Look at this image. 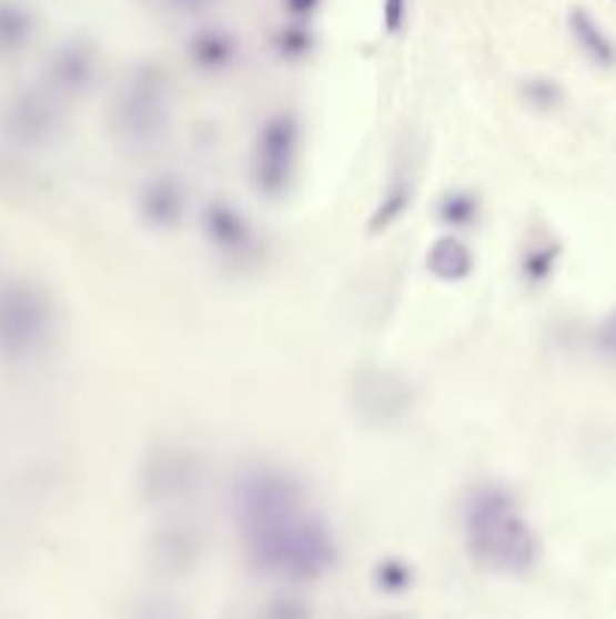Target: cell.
<instances>
[{
    "mask_svg": "<svg viewBox=\"0 0 616 619\" xmlns=\"http://www.w3.org/2000/svg\"><path fill=\"white\" fill-rule=\"evenodd\" d=\"M233 517L251 566L282 580H317L335 566V541L305 508L303 483L272 466L242 471L233 483Z\"/></svg>",
    "mask_w": 616,
    "mask_h": 619,
    "instance_id": "1",
    "label": "cell"
},
{
    "mask_svg": "<svg viewBox=\"0 0 616 619\" xmlns=\"http://www.w3.org/2000/svg\"><path fill=\"white\" fill-rule=\"evenodd\" d=\"M463 526L468 550L489 571L526 575L538 562V535L511 490L498 483H481L468 492Z\"/></svg>",
    "mask_w": 616,
    "mask_h": 619,
    "instance_id": "2",
    "label": "cell"
},
{
    "mask_svg": "<svg viewBox=\"0 0 616 619\" xmlns=\"http://www.w3.org/2000/svg\"><path fill=\"white\" fill-rule=\"evenodd\" d=\"M115 133L128 146L149 149L170 128V82L158 67H140L128 76L115 109Z\"/></svg>",
    "mask_w": 616,
    "mask_h": 619,
    "instance_id": "3",
    "label": "cell"
},
{
    "mask_svg": "<svg viewBox=\"0 0 616 619\" xmlns=\"http://www.w3.org/2000/svg\"><path fill=\"white\" fill-rule=\"evenodd\" d=\"M54 336V309L43 290L12 284L0 290V348L16 357L40 353Z\"/></svg>",
    "mask_w": 616,
    "mask_h": 619,
    "instance_id": "4",
    "label": "cell"
},
{
    "mask_svg": "<svg viewBox=\"0 0 616 619\" xmlns=\"http://www.w3.org/2000/svg\"><path fill=\"white\" fill-rule=\"evenodd\" d=\"M300 154V124L291 112H279L263 121L251 154V176L266 197H282L293 182Z\"/></svg>",
    "mask_w": 616,
    "mask_h": 619,
    "instance_id": "5",
    "label": "cell"
},
{
    "mask_svg": "<svg viewBox=\"0 0 616 619\" xmlns=\"http://www.w3.org/2000/svg\"><path fill=\"white\" fill-rule=\"evenodd\" d=\"M351 406L368 427H390L414 408V387L390 369H363L351 385Z\"/></svg>",
    "mask_w": 616,
    "mask_h": 619,
    "instance_id": "6",
    "label": "cell"
},
{
    "mask_svg": "<svg viewBox=\"0 0 616 619\" xmlns=\"http://www.w3.org/2000/svg\"><path fill=\"white\" fill-rule=\"evenodd\" d=\"M200 487V459L194 450L161 445L142 466V496L152 505H179Z\"/></svg>",
    "mask_w": 616,
    "mask_h": 619,
    "instance_id": "7",
    "label": "cell"
},
{
    "mask_svg": "<svg viewBox=\"0 0 616 619\" xmlns=\"http://www.w3.org/2000/svg\"><path fill=\"white\" fill-rule=\"evenodd\" d=\"M203 233L221 254L236 257V260H245L257 248L249 218L239 212L236 206L224 203V200H215V203L205 206Z\"/></svg>",
    "mask_w": 616,
    "mask_h": 619,
    "instance_id": "8",
    "label": "cell"
},
{
    "mask_svg": "<svg viewBox=\"0 0 616 619\" xmlns=\"http://www.w3.org/2000/svg\"><path fill=\"white\" fill-rule=\"evenodd\" d=\"M137 206H140L145 224L154 227V230H173L184 218V209H188V191H184L179 176L163 172V176H154L152 182L142 184Z\"/></svg>",
    "mask_w": 616,
    "mask_h": 619,
    "instance_id": "9",
    "label": "cell"
},
{
    "mask_svg": "<svg viewBox=\"0 0 616 619\" xmlns=\"http://www.w3.org/2000/svg\"><path fill=\"white\" fill-rule=\"evenodd\" d=\"M200 550H203L200 532L184 523L163 526L149 545V556L163 575H188L196 566Z\"/></svg>",
    "mask_w": 616,
    "mask_h": 619,
    "instance_id": "10",
    "label": "cell"
},
{
    "mask_svg": "<svg viewBox=\"0 0 616 619\" xmlns=\"http://www.w3.org/2000/svg\"><path fill=\"white\" fill-rule=\"evenodd\" d=\"M12 133L28 142V146H40V142H49V139L58 133V124H61V116H58V107H54L49 97H24L22 103L16 107L10 118Z\"/></svg>",
    "mask_w": 616,
    "mask_h": 619,
    "instance_id": "11",
    "label": "cell"
},
{
    "mask_svg": "<svg viewBox=\"0 0 616 619\" xmlns=\"http://www.w3.org/2000/svg\"><path fill=\"white\" fill-rule=\"evenodd\" d=\"M94 73H98V58L88 43H67L54 54L52 79L61 91H70V94L85 91L94 82Z\"/></svg>",
    "mask_w": 616,
    "mask_h": 619,
    "instance_id": "12",
    "label": "cell"
},
{
    "mask_svg": "<svg viewBox=\"0 0 616 619\" xmlns=\"http://www.w3.org/2000/svg\"><path fill=\"white\" fill-rule=\"evenodd\" d=\"M426 267H430V272H433L438 281L456 284V281L472 276L475 254H472V248L465 246L460 236H442V239H435L433 246H430V251H426Z\"/></svg>",
    "mask_w": 616,
    "mask_h": 619,
    "instance_id": "13",
    "label": "cell"
},
{
    "mask_svg": "<svg viewBox=\"0 0 616 619\" xmlns=\"http://www.w3.org/2000/svg\"><path fill=\"white\" fill-rule=\"evenodd\" d=\"M568 31H572L574 43L580 46V52H584L595 67H605V70L616 67V43L607 37L605 28L595 22L584 7H574V10L568 12Z\"/></svg>",
    "mask_w": 616,
    "mask_h": 619,
    "instance_id": "14",
    "label": "cell"
},
{
    "mask_svg": "<svg viewBox=\"0 0 616 619\" xmlns=\"http://www.w3.org/2000/svg\"><path fill=\"white\" fill-rule=\"evenodd\" d=\"M414 172L411 167H402V170L393 172V179L387 182V191L381 197V203L375 206V212L368 218V233H381V230H387L400 221L402 214L408 212L411 203H414Z\"/></svg>",
    "mask_w": 616,
    "mask_h": 619,
    "instance_id": "15",
    "label": "cell"
},
{
    "mask_svg": "<svg viewBox=\"0 0 616 619\" xmlns=\"http://www.w3.org/2000/svg\"><path fill=\"white\" fill-rule=\"evenodd\" d=\"M236 52V40H233L228 31H221V28H203V31H196L194 37H191V43H188L191 61H194L200 70H205V73H215V70H224V67L233 64Z\"/></svg>",
    "mask_w": 616,
    "mask_h": 619,
    "instance_id": "16",
    "label": "cell"
},
{
    "mask_svg": "<svg viewBox=\"0 0 616 619\" xmlns=\"http://www.w3.org/2000/svg\"><path fill=\"white\" fill-rule=\"evenodd\" d=\"M31 12L19 3H0V46L16 49L28 40L31 33Z\"/></svg>",
    "mask_w": 616,
    "mask_h": 619,
    "instance_id": "17",
    "label": "cell"
},
{
    "mask_svg": "<svg viewBox=\"0 0 616 619\" xmlns=\"http://www.w3.org/2000/svg\"><path fill=\"white\" fill-rule=\"evenodd\" d=\"M477 212H481V203H477L475 193L468 191L444 193L442 203H438V214H442L444 224H454V227L475 224Z\"/></svg>",
    "mask_w": 616,
    "mask_h": 619,
    "instance_id": "18",
    "label": "cell"
},
{
    "mask_svg": "<svg viewBox=\"0 0 616 619\" xmlns=\"http://www.w3.org/2000/svg\"><path fill=\"white\" fill-rule=\"evenodd\" d=\"M556 260H559V246H535L526 251L523 257V278L529 281V284H544L547 278L553 276V269H556Z\"/></svg>",
    "mask_w": 616,
    "mask_h": 619,
    "instance_id": "19",
    "label": "cell"
},
{
    "mask_svg": "<svg viewBox=\"0 0 616 619\" xmlns=\"http://www.w3.org/2000/svg\"><path fill=\"white\" fill-rule=\"evenodd\" d=\"M523 97H526V103L532 109H538V112H556V109L563 107L565 100V91L559 82H553V79H529L526 86H523Z\"/></svg>",
    "mask_w": 616,
    "mask_h": 619,
    "instance_id": "20",
    "label": "cell"
},
{
    "mask_svg": "<svg viewBox=\"0 0 616 619\" xmlns=\"http://www.w3.org/2000/svg\"><path fill=\"white\" fill-rule=\"evenodd\" d=\"M375 583H378L384 592H405L411 587V568L402 562V559H384L375 571Z\"/></svg>",
    "mask_w": 616,
    "mask_h": 619,
    "instance_id": "21",
    "label": "cell"
},
{
    "mask_svg": "<svg viewBox=\"0 0 616 619\" xmlns=\"http://www.w3.org/2000/svg\"><path fill=\"white\" fill-rule=\"evenodd\" d=\"M257 619H312V610L300 596H279L260 610Z\"/></svg>",
    "mask_w": 616,
    "mask_h": 619,
    "instance_id": "22",
    "label": "cell"
},
{
    "mask_svg": "<svg viewBox=\"0 0 616 619\" xmlns=\"http://www.w3.org/2000/svg\"><path fill=\"white\" fill-rule=\"evenodd\" d=\"M130 619H184V610L170 598L152 596L137 601V608L130 610Z\"/></svg>",
    "mask_w": 616,
    "mask_h": 619,
    "instance_id": "23",
    "label": "cell"
},
{
    "mask_svg": "<svg viewBox=\"0 0 616 619\" xmlns=\"http://www.w3.org/2000/svg\"><path fill=\"white\" fill-rule=\"evenodd\" d=\"M595 348H598V353H602L605 360L616 363V309L610 311L605 321H602V327L595 330Z\"/></svg>",
    "mask_w": 616,
    "mask_h": 619,
    "instance_id": "24",
    "label": "cell"
},
{
    "mask_svg": "<svg viewBox=\"0 0 616 619\" xmlns=\"http://www.w3.org/2000/svg\"><path fill=\"white\" fill-rule=\"evenodd\" d=\"M279 49L284 54H291V58L305 54L312 49V33L305 31V28H287V31L279 33Z\"/></svg>",
    "mask_w": 616,
    "mask_h": 619,
    "instance_id": "25",
    "label": "cell"
},
{
    "mask_svg": "<svg viewBox=\"0 0 616 619\" xmlns=\"http://www.w3.org/2000/svg\"><path fill=\"white\" fill-rule=\"evenodd\" d=\"M381 16H384L387 33H400L405 28V22H408V0H384Z\"/></svg>",
    "mask_w": 616,
    "mask_h": 619,
    "instance_id": "26",
    "label": "cell"
},
{
    "mask_svg": "<svg viewBox=\"0 0 616 619\" xmlns=\"http://www.w3.org/2000/svg\"><path fill=\"white\" fill-rule=\"evenodd\" d=\"M284 3H287L291 16H296V19H305V16H312V12L317 10V3H321V0H284Z\"/></svg>",
    "mask_w": 616,
    "mask_h": 619,
    "instance_id": "27",
    "label": "cell"
},
{
    "mask_svg": "<svg viewBox=\"0 0 616 619\" xmlns=\"http://www.w3.org/2000/svg\"><path fill=\"white\" fill-rule=\"evenodd\" d=\"M170 3L182 7V10H200V7H205L209 0H170Z\"/></svg>",
    "mask_w": 616,
    "mask_h": 619,
    "instance_id": "28",
    "label": "cell"
}]
</instances>
